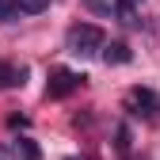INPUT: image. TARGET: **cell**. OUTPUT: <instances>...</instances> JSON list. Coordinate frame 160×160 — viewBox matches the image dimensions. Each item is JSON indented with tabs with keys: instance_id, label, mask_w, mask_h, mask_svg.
Returning <instances> with one entry per match:
<instances>
[{
	"instance_id": "cell-3",
	"label": "cell",
	"mask_w": 160,
	"mask_h": 160,
	"mask_svg": "<svg viewBox=\"0 0 160 160\" xmlns=\"http://www.w3.org/2000/svg\"><path fill=\"white\" fill-rule=\"evenodd\" d=\"M80 80H84V76H76V72H69V69H53V72H50V84H46V95H50V99H61V95H69V92L80 88Z\"/></svg>"
},
{
	"instance_id": "cell-10",
	"label": "cell",
	"mask_w": 160,
	"mask_h": 160,
	"mask_svg": "<svg viewBox=\"0 0 160 160\" xmlns=\"http://www.w3.org/2000/svg\"><path fill=\"white\" fill-rule=\"evenodd\" d=\"M0 160H12V152H8V149H0Z\"/></svg>"
},
{
	"instance_id": "cell-11",
	"label": "cell",
	"mask_w": 160,
	"mask_h": 160,
	"mask_svg": "<svg viewBox=\"0 0 160 160\" xmlns=\"http://www.w3.org/2000/svg\"><path fill=\"white\" fill-rule=\"evenodd\" d=\"M69 160H84V156H69Z\"/></svg>"
},
{
	"instance_id": "cell-2",
	"label": "cell",
	"mask_w": 160,
	"mask_h": 160,
	"mask_svg": "<svg viewBox=\"0 0 160 160\" xmlns=\"http://www.w3.org/2000/svg\"><path fill=\"white\" fill-rule=\"evenodd\" d=\"M126 111H130L133 118H156L160 95H156L152 88H130V92H126Z\"/></svg>"
},
{
	"instance_id": "cell-4",
	"label": "cell",
	"mask_w": 160,
	"mask_h": 160,
	"mask_svg": "<svg viewBox=\"0 0 160 160\" xmlns=\"http://www.w3.org/2000/svg\"><path fill=\"white\" fill-rule=\"evenodd\" d=\"M99 53H103V61H107V65H126V61H130V57H133L126 42H111V46H103V50H99Z\"/></svg>"
},
{
	"instance_id": "cell-9",
	"label": "cell",
	"mask_w": 160,
	"mask_h": 160,
	"mask_svg": "<svg viewBox=\"0 0 160 160\" xmlns=\"http://www.w3.org/2000/svg\"><path fill=\"white\" fill-rule=\"evenodd\" d=\"M137 4H141V0H122V4H118V8H126V12H133Z\"/></svg>"
},
{
	"instance_id": "cell-5",
	"label": "cell",
	"mask_w": 160,
	"mask_h": 160,
	"mask_svg": "<svg viewBox=\"0 0 160 160\" xmlns=\"http://www.w3.org/2000/svg\"><path fill=\"white\" fill-rule=\"evenodd\" d=\"M23 76H27V69H15L8 61H0V88H19Z\"/></svg>"
},
{
	"instance_id": "cell-8",
	"label": "cell",
	"mask_w": 160,
	"mask_h": 160,
	"mask_svg": "<svg viewBox=\"0 0 160 160\" xmlns=\"http://www.w3.org/2000/svg\"><path fill=\"white\" fill-rule=\"evenodd\" d=\"M15 152H23V160H38V149H34V141H19V145H15Z\"/></svg>"
},
{
	"instance_id": "cell-6",
	"label": "cell",
	"mask_w": 160,
	"mask_h": 160,
	"mask_svg": "<svg viewBox=\"0 0 160 160\" xmlns=\"http://www.w3.org/2000/svg\"><path fill=\"white\" fill-rule=\"evenodd\" d=\"M46 4H50V0H15L19 15H38V12H46Z\"/></svg>"
},
{
	"instance_id": "cell-1",
	"label": "cell",
	"mask_w": 160,
	"mask_h": 160,
	"mask_svg": "<svg viewBox=\"0 0 160 160\" xmlns=\"http://www.w3.org/2000/svg\"><path fill=\"white\" fill-rule=\"evenodd\" d=\"M103 46H107L103 42V31L92 27V23H80V27L69 31V53H76V57H92V53H99Z\"/></svg>"
},
{
	"instance_id": "cell-7",
	"label": "cell",
	"mask_w": 160,
	"mask_h": 160,
	"mask_svg": "<svg viewBox=\"0 0 160 160\" xmlns=\"http://www.w3.org/2000/svg\"><path fill=\"white\" fill-rule=\"evenodd\" d=\"M12 19H19L15 0H0V23H12Z\"/></svg>"
}]
</instances>
